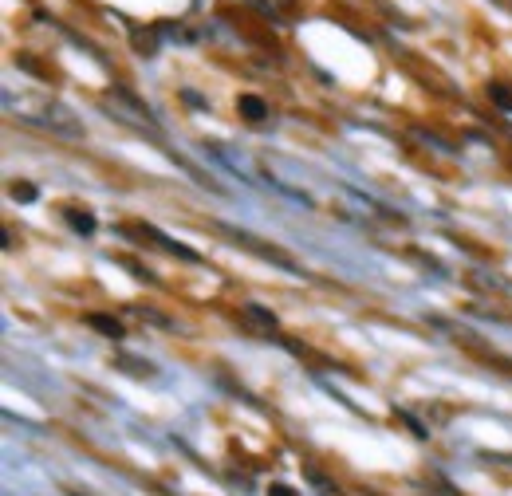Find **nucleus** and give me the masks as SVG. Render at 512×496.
Segmentation results:
<instances>
[{"instance_id": "4", "label": "nucleus", "mask_w": 512, "mask_h": 496, "mask_svg": "<svg viewBox=\"0 0 512 496\" xmlns=\"http://www.w3.org/2000/svg\"><path fill=\"white\" fill-rule=\"evenodd\" d=\"M489 91H493V99H497V103H501L505 111H512V95H509V87H501V83H493Z\"/></svg>"}, {"instance_id": "6", "label": "nucleus", "mask_w": 512, "mask_h": 496, "mask_svg": "<svg viewBox=\"0 0 512 496\" xmlns=\"http://www.w3.org/2000/svg\"><path fill=\"white\" fill-rule=\"evenodd\" d=\"M268 496H296V493H292V489H284V485H276V489H272Z\"/></svg>"}, {"instance_id": "3", "label": "nucleus", "mask_w": 512, "mask_h": 496, "mask_svg": "<svg viewBox=\"0 0 512 496\" xmlns=\"http://www.w3.org/2000/svg\"><path fill=\"white\" fill-rule=\"evenodd\" d=\"M71 217V229H79V233H95V221L87 217V213H67Z\"/></svg>"}, {"instance_id": "5", "label": "nucleus", "mask_w": 512, "mask_h": 496, "mask_svg": "<svg viewBox=\"0 0 512 496\" xmlns=\"http://www.w3.org/2000/svg\"><path fill=\"white\" fill-rule=\"evenodd\" d=\"M12 197H16V201H32V197H36V189H32V186H16V189H12Z\"/></svg>"}, {"instance_id": "1", "label": "nucleus", "mask_w": 512, "mask_h": 496, "mask_svg": "<svg viewBox=\"0 0 512 496\" xmlns=\"http://www.w3.org/2000/svg\"><path fill=\"white\" fill-rule=\"evenodd\" d=\"M241 115L253 119V123H264V119H268V107H264L256 95H241Z\"/></svg>"}, {"instance_id": "2", "label": "nucleus", "mask_w": 512, "mask_h": 496, "mask_svg": "<svg viewBox=\"0 0 512 496\" xmlns=\"http://www.w3.org/2000/svg\"><path fill=\"white\" fill-rule=\"evenodd\" d=\"M87 323H91V327H99V331H103V335H111V339H119V335H123V323H119V319H107V315H91Z\"/></svg>"}]
</instances>
